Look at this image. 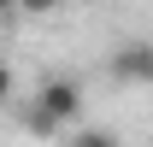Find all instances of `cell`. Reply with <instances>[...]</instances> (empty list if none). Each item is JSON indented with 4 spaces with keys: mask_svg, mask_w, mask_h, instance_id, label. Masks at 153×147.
I'll return each instance as SVG.
<instances>
[{
    "mask_svg": "<svg viewBox=\"0 0 153 147\" xmlns=\"http://www.w3.org/2000/svg\"><path fill=\"white\" fill-rule=\"evenodd\" d=\"M65 147H124V141H118L112 129H71V141H65Z\"/></svg>",
    "mask_w": 153,
    "mask_h": 147,
    "instance_id": "3",
    "label": "cell"
},
{
    "mask_svg": "<svg viewBox=\"0 0 153 147\" xmlns=\"http://www.w3.org/2000/svg\"><path fill=\"white\" fill-rule=\"evenodd\" d=\"M106 76L118 88H153V41L147 36H130L106 53Z\"/></svg>",
    "mask_w": 153,
    "mask_h": 147,
    "instance_id": "2",
    "label": "cell"
},
{
    "mask_svg": "<svg viewBox=\"0 0 153 147\" xmlns=\"http://www.w3.org/2000/svg\"><path fill=\"white\" fill-rule=\"evenodd\" d=\"M88 6H100V0H88Z\"/></svg>",
    "mask_w": 153,
    "mask_h": 147,
    "instance_id": "5",
    "label": "cell"
},
{
    "mask_svg": "<svg viewBox=\"0 0 153 147\" xmlns=\"http://www.w3.org/2000/svg\"><path fill=\"white\" fill-rule=\"evenodd\" d=\"M82 106H88V94L76 76H41L24 106V124H30V135H59V129L82 124Z\"/></svg>",
    "mask_w": 153,
    "mask_h": 147,
    "instance_id": "1",
    "label": "cell"
},
{
    "mask_svg": "<svg viewBox=\"0 0 153 147\" xmlns=\"http://www.w3.org/2000/svg\"><path fill=\"white\" fill-rule=\"evenodd\" d=\"M6 6H12V12H24V18H53L65 0H6Z\"/></svg>",
    "mask_w": 153,
    "mask_h": 147,
    "instance_id": "4",
    "label": "cell"
}]
</instances>
